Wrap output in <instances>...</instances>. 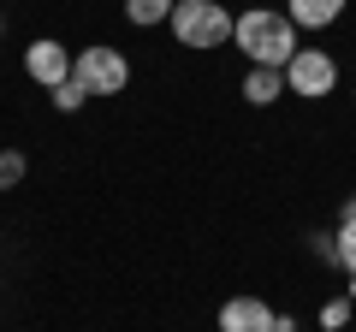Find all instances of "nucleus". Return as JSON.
Listing matches in <instances>:
<instances>
[{
  "label": "nucleus",
  "mask_w": 356,
  "mask_h": 332,
  "mask_svg": "<svg viewBox=\"0 0 356 332\" xmlns=\"http://www.w3.org/2000/svg\"><path fill=\"white\" fill-rule=\"evenodd\" d=\"M24 72L36 77L42 90H60L65 77H72V48H65V42H54V36H36L24 48Z\"/></svg>",
  "instance_id": "nucleus-5"
},
{
  "label": "nucleus",
  "mask_w": 356,
  "mask_h": 332,
  "mask_svg": "<svg viewBox=\"0 0 356 332\" xmlns=\"http://www.w3.org/2000/svg\"><path fill=\"white\" fill-rule=\"evenodd\" d=\"M309 249H315V256L327 261V267H339V249H332V231H315V238H309Z\"/></svg>",
  "instance_id": "nucleus-14"
},
{
  "label": "nucleus",
  "mask_w": 356,
  "mask_h": 332,
  "mask_svg": "<svg viewBox=\"0 0 356 332\" xmlns=\"http://www.w3.org/2000/svg\"><path fill=\"white\" fill-rule=\"evenodd\" d=\"M232 42H238V53L250 65H273V72H285L291 53L303 48V42H297V24L285 13H273V6H250V13H238V18H232Z\"/></svg>",
  "instance_id": "nucleus-1"
},
{
  "label": "nucleus",
  "mask_w": 356,
  "mask_h": 332,
  "mask_svg": "<svg viewBox=\"0 0 356 332\" xmlns=\"http://www.w3.org/2000/svg\"><path fill=\"white\" fill-rule=\"evenodd\" d=\"M344 6H350V0H291L285 18H291L297 30H327V24H339V18H344Z\"/></svg>",
  "instance_id": "nucleus-7"
},
{
  "label": "nucleus",
  "mask_w": 356,
  "mask_h": 332,
  "mask_svg": "<svg viewBox=\"0 0 356 332\" xmlns=\"http://www.w3.org/2000/svg\"><path fill=\"white\" fill-rule=\"evenodd\" d=\"M172 6H178V0H125V18H131L137 30H154V24L172 18Z\"/></svg>",
  "instance_id": "nucleus-9"
},
{
  "label": "nucleus",
  "mask_w": 356,
  "mask_h": 332,
  "mask_svg": "<svg viewBox=\"0 0 356 332\" xmlns=\"http://www.w3.org/2000/svg\"><path fill=\"white\" fill-rule=\"evenodd\" d=\"M344 320H350V297H332V303H321V326H332V332H339Z\"/></svg>",
  "instance_id": "nucleus-13"
},
{
  "label": "nucleus",
  "mask_w": 356,
  "mask_h": 332,
  "mask_svg": "<svg viewBox=\"0 0 356 332\" xmlns=\"http://www.w3.org/2000/svg\"><path fill=\"white\" fill-rule=\"evenodd\" d=\"M339 90V60L327 48H297L285 65V95H303V101H327Z\"/></svg>",
  "instance_id": "nucleus-4"
},
{
  "label": "nucleus",
  "mask_w": 356,
  "mask_h": 332,
  "mask_svg": "<svg viewBox=\"0 0 356 332\" xmlns=\"http://www.w3.org/2000/svg\"><path fill=\"white\" fill-rule=\"evenodd\" d=\"M24 172H30V160L18 149H0V190H18L24 184Z\"/></svg>",
  "instance_id": "nucleus-11"
},
{
  "label": "nucleus",
  "mask_w": 356,
  "mask_h": 332,
  "mask_svg": "<svg viewBox=\"0 0 356 332\" xmlns=\"http://www.w3.org/2000/svg\"><path fill=\"white\" fill-rule=\"evenodd\" d=\"M273 308L261 297H226L220 303V332H273Z\"/></svg>",
  "instance_id": "nucleus-6"
},
{
  "label": "nucleus",
  "mask_w": 356,
  "mask_h": 332,
  "mask_svg": "<svg viewBox=\"0 0 356 332\" xmlns=\"http://www.w3.org/2000/svg\"><path fill=\"white\" fill-rule=\"evenodd\" d=\"M166 24H172L178 48H226L232 42V13L220 0H178Z\"/></svg>",
  "instance_id": "nucleus-2"
},
{
  "label": "nucleus",
  "mask_w": 356,
  "mask_h": 332,
  "mask_svg": "<svg viewBox=\"0 0 356 332\" xmlns=\"http://www.w3.org/2000/svg\"><path fill=\"white\" fill-rule=\"evenodd\" d=\"M332 249H339V267L356 279V219H339V231H332Z\"/></svg>",
  "instance_id": "nucleus-10"
},
{
  "label": "nucleus",
  "mask_w": 356,
  "mask_h": 332,
  "mask_svg": "<svg viewBox=\"0 0 356 332\" xmlns=\"http://www.w3.org/2000/svg\"><path fill=\"white\" fill-rule=\"evenodd\" d=\"M72 77L89 95H119L131 83V60L119 48H107V42H89L83 53H72Z\"/></svg>",
  "instance_id": "nucleus-3"
},
{
  "label": "nucleus",
  "mask_w": 356,
  "mask_h": 332,
  "mask_svg": "<svg viewBox=\"0 0 356 332\" xmlns=\"http://www.w3.org/2000/svg\"><path fill=\"white\" fill-rule=\"evenodd\" d=\"M285 95V72H273V65H250L243 72V101L250 107H273Z\"/></svg>",
  "instance_id": "nucleus-8"
},
{
  "label": "nucleus",
  "mask_w": 356,
  "mask_h": 332,
  "mask_svg": "<svg viewBox=\"0 0 356 332\" xmlns=\"http://www.w3.org/2000/svg\"><path fill=\"white\" fill-rule=\"evenodd\" d=\"M339 219H356V196H350V202H344V214Z\"/></svg>",
  "instance_id": "nucleus-15"
},
{
  "label": "nucleus",
  "mask_w": 356,
  "mask_h": 332,
  "mask_svg": "<svg viewBox=\"0 0 356 332\" xmlns=\"http://www.w3.org/2000/svg\"><path fill=\"white\" fill-rule=\"evenodd\" d=\"M83 101H89V90H83V83H77V77H65L60 90H54V107H60V113H77V107H83Z\"/></svg>",
  "instance_id": "nucleus-12"
},
{
  "label": "nucleus",
  "mask_w": 356,
  "mask_h": 332,
  "mask_svg": "<svg viewBox=\"0 0 356 332\" xmlns=\"http://www.w3.org/2000/svg\"><path fill=\"white\" fill-rule=\"evenodd\" d=\"M0 30H6V18H0Z\"/></svg>",
  "instance_id": "nucleus-16"
}]
</instances>
